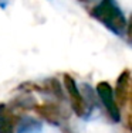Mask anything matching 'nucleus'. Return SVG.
<instances>
[{
	"label": "nucleus",
	"mask_w": 132,
	"mask_h": 133,
	"mask_svg": "<svg viewBox=\"0 0 132 133\" xmlns=\"http://www.w3.org/2000/svg\"><path fill=\"white\" fill-rule=\"evenodd\" d=\"M92 16L98 18L102 24H105L109 30L115 34H119L124 30L127 20H125L122 11L119 10L118 4L114 0H102L92 11Z\"/></svg>",
	"instance_id": "f257e3e1"
},
{
	"label": "nucleus",
	"mask_w": 132,
	"mask_h": 133,
	"mask_svg": "<svg viewBox=\"0 0 132 133\" xmlns=\"http://www.w3.org/2000/svg\"><path fill=\"white\" fill-rule=\"evenodd\" d=\"M97 92H98L99 98H101L102 103L106 106L111 118L114 119L115 122H118L119 120V110H118L117 102H115V99H114V94H112L111 87H109L106 82H99V84L97 85Z\"/></svg>",
	"instance_id": "f03ea898"
},
{
	"label": "nucleus",
	"mask_w": 132,
	"mask_h": 133,
	"mask_svg": "<svg viewBox=\"0 0 132 133\" xmlns=\"http://www.w3.org/2000/svg\"><path fill=\"white\" fill-rule=\"evenodd\" d=\"M64 84H65V88H67L68 94H70V96H71V101H73V108L75 109V112H77L78 115H81V113L84 112V102H83L81 94H80V91H78L74 79L70 77H65Z\"/></svg>",
	"instance_id": "7ed1b4c3"
},
{
	"label": "nucleus",
	"mask_w": 132,
	"mask_h": 133,
	"mask_svg": "<svg viewBox=\"0 0 132 133\" xmlns=\"http://www.w3.org/2000/svg\"><path fill=\"white\" fill-rule=\"evenodd\" d=\"M6 108L0 105V133H11V123L4 112Z\"/></svg>",
	"instance_id": "20e7f679"
},
{
	"label": "nucleus",
	"mask_w": 132,
	"mask_h": 133,
	"mask_svg": "<svg viewBox=\"0 0 132 133\" xmlns=\"http://www.w3.org/2000/svg\"><path fill=\"white\" fill-rule=\"evenodd\" d=\"M128 38L132 41V17L129 18V23H128Z\"/></svg>",
	"instance_id": "39448f33"
}]
</instances>
